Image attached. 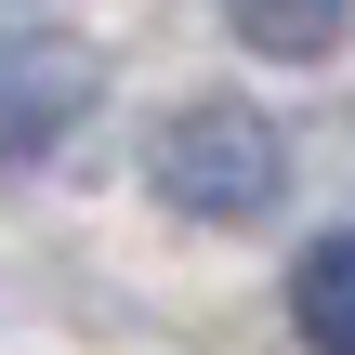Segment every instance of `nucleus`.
<instances>
[{
  "label": "nucleus",
  "instance_id": "obj_1",
  "mask_svg": "<svg viewBox=\"0 0 355 355\" xmlns=\"http://www.w3.org/2000/svg\"><path fill=\"white\" fill-rule=\"evenodd\" d=\"M145 184H158L184 224H277V198H290V132H277L263 105H184V119H158Z\"/></svg>",
  "mask_w": 355,
  "mask_h": 355
},
{
  "label": "nucleus",
  "instance_id": "obj_2",
  "mask_svg": "<svg viewBox=\"0 0 355 355\" xmlns=\"http://www.w3.org/2000/svg\"><path fill=\"white\" fill-rule=\"evenodd\" d=\"M79 105H92V66L66 40H0V158H40Z\"/></svg>",
  "mask_w": 355,
  "mask_h": 355
},
{
  "label": "nucleus",
  "instance_id": "obj_3",
  "mask_svg": "<svg viewBox=\"0 0 355 355\" xmlns=\"http://www.w3.org/2000/svg\"><path fill=\"white\" fill-rule=\"evenodd\" d=\"M290 329H303L316 355H355V224L290 263Z\"/></svg>",
  "mask_w": 355,
  "mask_h": 355
},
{
  "label": "nucleus",
  "instance_id": "obj_4",
  "mask_svg": "<svg viewBox=\"0 0 355 355\" xmlns=\"http://www.w3.org/2000/svg\"><path fill=\"white\" fill-rule=\"evenodd\" d=\"M224 13H237V40H250V53H277V66L343 53V26H355V0H224Z\"/></svg>",
  "mask_w": 355,
  "mask_h": 355
}]
</instances>
